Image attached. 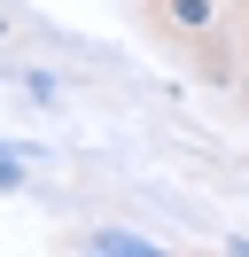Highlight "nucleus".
Listing matches in <instances>:
<instances>
[{
  "label": "nucleus",
  "mask_w": 249,
  "mask_h": 257,
  "mask_svg": "<svg viewBox=\"0 0 249 257\" xmlns=\"http://www.w3.org/2000/svg\"><path fill=\"white\" fill-rule=\"evenodd\" d=\"M70 249H86V257H156V241H148V234H117V226H101V234H78Z\"/></svg>",
  "instance_id": "1"
},
{
  "label": "nucleus",
  "mask_w": 249,
  "mask_h": 257,
  "mask_svg": "<svg viewBox=\"0 0 249 257\" xmlns=\"http://www.w3.org/2000/svg\"><path fill=\"white\" fill-rule=\"evenodd\" d=\"M16 187H24V164H16L8 148H0V195H16Z\"/></svg>",
  "instance_id": "2"
}]
</instances>
